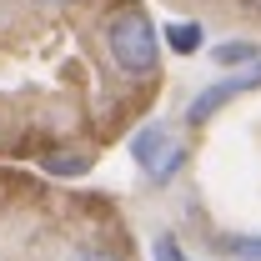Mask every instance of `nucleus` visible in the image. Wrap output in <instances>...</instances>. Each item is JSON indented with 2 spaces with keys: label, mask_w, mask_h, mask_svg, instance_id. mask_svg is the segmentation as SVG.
I'll return each instance as SVG.
<instances>
[{
  "label": "nucleus",
  "mask_w": 261,
  "mask_h": 261,
  "mask_svg": "<svg viewBox=\"0 0 261 261\" xmlns=\"http://www.w3.org/2000/svg\"><path fill=\"white\" fill-rule=\"evenodd\" d=\"M45 171H50V176H86L91 161H86L81 151H50V156H45Z\"/></svg>",
  "instance_id": "obj_6"
},
{
  "label": "nucleus",
  "mask_w": 261,
  "mask_h": 261,
  "mask_svg": "<svg viewBox=\"0 0 261 261\" xmlns=\"http://www.w3.org/2000/svg\"><path fill=\"white\" fill-rule=\"evenodd\" d=\"M226 246H231V256H241V261H261V236H231Z\"/></svg>",
  "instance_id": "obj_7"
},
{
  "label": "nucleus",
  "mask_w": 261,
  "mask_h": 261,
  "mask_svg": "<svg viewBox=\"0 0 261 261\" xmlns=\"http://www.w3.org/2000/svg\"><path fill=\"white\" fill-rule=\"evenodd\" d=\"M241 10H246L251 20H261V0H241Z\"/></svg>",
  "instance_id": "obj_9"
},
{
  "label": "nucleus",
  "mask_w": 261,
  "mask_h": 261,
  "mask_svg": "<svg viewBox=\"0 0 261 261\" xmlns=\"http://www.w3.org/2000/svg\"><path fill=\"white\" fill-rule=\"evenodd\" d=\"M106 56L121 75H151L161 65V35L141 5H116L106 15Z\"/></svg>",
  "instance_id": "obj_1"
},
{
  "label": "nucleus",
  "mask_w": 261,
  "mask_h": 261,
  "mask_svg": "<svg viewBox=\"0 0 261 261\" xmlns=\"http://www.w3.org/2000/svg\"><path fill=\"white\" fill-rule=\"evenodd\" d=\"M130 156L146 166V176L151 181H171L176 171H181V161H186V151L171 141V130H161V126H146V130H136V141H130Z\"/></svg>",
  "instance_id": "obj_2"
},
{
  "label": "nucleus",
  "mask_w": 261,
  "mask_h": 261,
  "mask_svg": "<svg viewBox=\"0 0 261 261\" xmlns=\"http://www.w3.org/2000/svg\"><path fill=\"white\" fill-rule=\"evenodd\" d=\"M40 5H75V0H40Z\"/></svg>",
  "instance_id": "obj_10"
},
{
  "label": "nucleus",
  "mask_w": 261,
  "mask_h": 261,
  "mask_svg": "<svg viewBox=\"0 0 261 261\" xmlns=\"http://www.w3.org/2000/svg\"><path fill=\"white\" fill-rule=\"evenodd\" d=\"M161 40L176 50V56H196L201 40H206V31H201L196 20H176V25H166V31H161Z\"/></svg>",
  "instance_id": "obj_5"
},
{
  "label": "nucleus",
  "mask_w": 261,
  "mask_h": 261,
  "mask_svg": "<svg viewBox=\"0 0 261 261\" xmlns=\"http://www.w3.org/2000/svg\"><path fill=\"white\" fill-rule=\"evenodd\" d=\"M261 86V65H251V70H236V75H226V81H211L201 96L186 106V121L191 126H201V121H211L221 106H231L236 96H246V91H256Z\"/></svg>",
  "instance_id": "obj_3"
},
{
  "label": "nucleus",
  "mask_w": 261,
  "mask_h": 261,
  "mask_svg": "<svg viewBox=\"0 0 261 261\" xmlns=\"http://www.w3.org/2000/svg\"><path fill=\"white\" fill-rule=\"evenodd\" d=\"M65 261H121V256H111V251H96V246H86V251H70Z\"/></svg>",
  "instance_id": "obj_8"
},
{
  "label": "nucleus",
  "mask_w": 261,
  "mask_h": 261,
  "mask_svg": "<svg viewBox=\"0 0 261 261\" xmlns=\"http://www.w3.org/2000/svg\"><path fill=\"white\" fill-rule=\"evenodd\" d=\"M211 61H216V65H241V70H251V65H261V45H256V40H221V45L211 50Z\"/></svg>",
  "instance_id": "obj_4"
}]
</instances>
